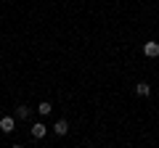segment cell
<instances>
[{
    "mask_svg": "<svg viewBox=\"0 0 159 148\" xmlns=\"http://www.w3.org/2000/svg\"><path fill=\"white\" fill-rule=\"evenodd\" d=\"M0 130L6 132V135H11V132L16 130V116H3V119H0Z\"/></svg>",
    "mask_w": 159,
    "mask_h": 148,
    "instance_id": "1",
    "label": "cell"
},
{
    "mask_svg": "<svg viewBox=\"0 0 159 148\" xmlns=\"http://www.w3.org/2000/svg\"><path fill=\"white\" fill-rule=\"evenodd\" d=\"M45 132H48V127L43 124V122L32 124V137H34V140H40V137H45Z\"/></svg>",
    "mask_w": 159,
    "mask_h": 148,
    "instance_id": "2",
    "label": "cell"
},
{
    "mask_svg": "<svg viewBox=\"0 0 159 148\" xmlns=\"http://www.w3.org/2000/svg\"><path fill=\"white\" fill-rule=\"evenodd\" d=\"M53 132H56V135H66V132H69V122L66 119H58L56 124H53Z\"/></svg>",
    "mask_w": 159,
    "mask_h": 148,
    "instance_id": "3",
    "label": "cell"
},
{
    "mask_svg": "<svg viewBox=\"0 0 159 148\" xmlns=\"http://www.w3.org/2000/svg\"><path fill=\"white\" fill-rule=\"evenodd\" d=\"M143 53H146L148 58L159 56V42H146V45H143Z\"/></svg>",
    "mask_w": 159,
    "mask_h": 148,
    "instance_id": "4",
    "label": "cell"
},
{
    "mask_svg": "<svg viewBox=\"0 0 159 148\" xmlns=\"http://www.w3.org/2000/svg\"><path fill=\"white\" fill-rule=\"evenodd\" d=\"M51 111H53V106H51V103H48V101H43V103H40V106H37V114H40V116H48V114H51Z\"/></svg>",
    "mask_w": 159,
    "mask_h": 148,
    "instance_id": "5",
    "label": "cell"
},
{
    "mask_svg": "<svg viewBox=\"0 0 159 148\" xmlns=\"http://www.w3.org/2000/svg\"><path fill=\"white\" fill-rule=\"evenodd\" d=\"M29 114H32V111H29V106H16V114H13V116H16V119H27Z\"/></svg>",
    "mask_w": 159,
    "mask_h": 148,
    "instance_id": "6",
    "label": "cell"
},
{
    "mask_svg": "<svg viewBox=\"0 0 159 148\" xmlns=\"http://www.w3.org/2000/svg\"><path fill=\"white\" fill-rule=\"evenodd\" d=\"M135 93H138V95H141V98H146L148 93H151V87H148L146 82H138V85H135Z\"/></svg>",
    "mask_w": 159,
    "mask_h": 148,
    "instance_id": "7",
    "label": "cell"
},
{
    "mask_svg": "<svg viewBox=\"0 0 159 148\" xmlns=\"http://www.w3.org/2000/svg\"><path fill=\"white\" fill-rule=\"evenodd\" d=\"M11 148H24V146H11Z\"/></svg>",
    "mask_w": 159,
    "mask_h": 148,
    "instance_id": "8",
    "label": "cell"
}]
</instances>
